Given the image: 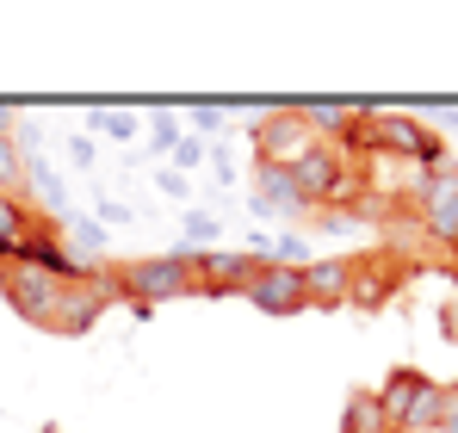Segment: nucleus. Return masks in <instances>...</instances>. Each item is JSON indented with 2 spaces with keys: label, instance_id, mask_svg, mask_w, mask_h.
Instances as JSON below:
<instances>
[{
  "label": "nucleus",
  "instance_id": "f257e3e1",
  "mask_svg": "<svg viewBox=\"0 0 458 433\" xmlns=\"http://www.w3.org/2000/svg\"><path fill=\"white\" fill-rule=\"evenodd\" d=\"M378 409H384V428L390 433H421V428H440V409H446V384L421 378V371H390L378 390Z\"/></svg>",
  "mask_w": 458,
  "mask_h": 433
},
{
  "label": "nucleus",
  "instance_id": "f03ea898",
  "mask_svg": "<svg viewBox=\"0 0 458 433\" xmlns=\"http://www.w3.org/2000/svg\"><path fill=\"white\" fill-rule=\"evenodd\" d=\"M118 297H131L137 310L167 303V297H199V285H192V254H186V248H174V254L124 260V267H118Z\"/></svg>",
  "mask_w": 458,
  "mask_h": 433
},
{
  "label": "nucleus",
  "instance_id": "7ed1b4c3",
  "mask_svg": "<svg viewBox=\"0 0 458 433\" xmlns=\"http://www.w3.org/2000/svg\"><path fill=\"white\" fill-rule=\"evenodd\" d=\"M69 279H56V273H44V267H31V260H19V254H0V291H6V303L25 316V322H38V328H50V316H56V297H63Z\"/></svg>",
  "mask_w": 458,
  "mask_h": 433
},
{
  "label": "nucleus",
  "instance_id": "20e7f679",
  "mask_svg": "<svg viewBox=\"0 0 458 433\" xmlns=\"http://www.w3.org/2000/svg\"><path fill=\"white\" fill-rule=\"evenodd\" d=\"M254 155L267 161V167H298L310 149L322 143L316 131H310V118L298 106H273V112H254Z\"/></svg>",
  "mask_w": 458,
  "mask_h": 433
},
{
  "label": "nucleus",
  "instance_id": "39448f33",
  "mask_svg": "<svg viewBox=\"0 0 458 433\" xmlns=\"http://www.w3.org/2000/svg\"><path fill=\"white\" fill-rule=\"evenodd\" d=\"M112 297H118V267H99V273H87V279H69L63 297H56L50 335H87V328L106 316Z\"/></svg>",
  "mask_w": 458,
  "mask_h": 433
},
{
  "label": "nucleus",
  "instance_id": "423d86ee",
  "mask_svg": "<svg viewBox=\"0 0 458 433\" xmlns=\"http://www.w3.org/2000/svg\"><path fill=\"white\" fill-rule=\"evenodd\" d=\"M248 211L254 216H310V192L298 186V174L292 167H267V161H254V192H248Z\"/></svg>",
  "mask_w": 458,
  "mask_h": 433
},
{
  "label": "nucleus",
  "instance_id": "0eeeda50",
  "mask_svg": "<svg viewBox=\"0 0 458 433\" xmlns=\"http://www.w3.org/2000/svg\"><path fill=\"white\" fill-rule=\"evenodd\" d=\"M242 297L267 316H298L310 310V291H304V273L298 267H254V279L242 285Z\"/></svg>",
  "mask_w": 458,
  "mask_h": 433
},
{
  "label": "nucleus",
  "instance_id": "6e6552de",
  "mask_svg": "<svg viewBox=\"0 0 458 433\" xmlns=\"http://www.w3.org/2000/svg\"><path fill=\"white\" fill-rule=\"evenodd\" d=\"M248 279H254V260L235 254V248H199L192 254V285H199V297H235Z\"/></svg>",
  "mask_w": 458,
  "mask_h": 433
},
{
  "label": "nucleus",
  "instance_id": "1a4fd4ad",
  "mask_svg": "<svg viewBox=\"0 0 458 433\" xmlns=\"http://www.w3.org/2000/svg\"><path fill=\"white\" fill-rule=\"evenodd\" d=\"M353 267H360V260H310V267H304L310 303H316V310L347 303V297H353Z\"/></svg>",
  "mask_w": 458,
  "mask_h": 433
},
{
  "label": "nucleus",
  "instance_id": "9d476101",
  "mask_svg": "<svg viewBox=\"0 0 458 433\" xmlns=\"http://www.w3.org/2000/svg\"><path fill=\"white\" fill-rule=\"evenodd\" d=\"M421 229H428L434 242L458 248V180H434V186L421 192Z\"/></svg>",
  "mask_w": 458,
  "mask_h": 433
},
{
  "label": "nucleus",
  "instance_id": "9b49d317",
  "mask_svg": "<svg viewBox=\"0 0 458 433\" xmlns=\"http://www.w3.org/2000/svg\"><path fill=\"white\" fill-rule=\"evenodd\" d=\"M56 223H63V242H69V254L81 260V273H99V267H106V242H112V235H106L93 216H75V211H63Z\"/></svg>",
  "mask_w": 458,
  "mask_h": 433
},
{
  "label": "nucleus",
  "instance_id": "f8f14e48",
  "mask_svg": "<svg viewBox=\"0 0 458 433\" xmlns=\"http://www.w3.org/2000/svg\"><path fill=\"white\" fill-rule=\"evenodd\" d=\"M38 223H44V211L31 199H0V254H19L38 235Z\"/></svg>",
  "mask_w": 458,
  "mask_h": 433
},
{
  "label": "nucleus",
  "instance_id": "ddd939ff",
  "mask_svg": "<svg viewBox=\"0 0 458 433\" xmlns=\"http://www.w3.org/2000/svg\"><path fill=\"white\" fill-rule=\"evenodd\" d=\"M248 260H254V267H298V273H304L316 254H310V242H304V235H254Z\"/></svg>",
  "mask_w": 458,
  "mask_h": 433
},
{
  "label": "nucleus",
  "instance_id": "4468645a",
  "mask_svg": "<svg viewBox=\"0 0 458 433\" xmlns=\"http://www.w3.org/2000/svg\"><path fill=\"white\" fill-rule=\"evenodd\" d=\"M25 199H31V205H44V211H63V174H56L44 155H31V161H25Z\"/></svg>",
  "mask_w": 458,
  "mask_h": 433
},
{
  "label": "nucleus",
  "instance_id": "2eb2a0df",
  "mask_svg": "<svg viewBox=\"0 0 458 433\" xmlns=\"http://www.w3.org/2000/svg\"><path fill=\"white\" fill-rule=\"evenodd\" d=\"M341 433H390V428H384V409H378V396H372V390H353V396H347Z\"/></svg>",
  "mask_w": 458,
  "mask_h": 433
},
{
  "label": "nucleus",
  "instance_id": "dca6fc26",
  "mask_svg": "<svg viewBox=\"0 0 458 433\" xmlns=\"http://www.w3.org/2000/svg\"><path fill=\"white\" fill-rule=\"evenodd\" d=\"M0 199H25V155L13 137H0Z\"/></svg>",
  "mask_w": 458,
  "mask_h": 433
},
{
  "label": "nucleus",
  "instance_id": "f3484780",
  "mask_svg": "<svg viewBox=\"0 0 458 433\" xmlns=\"http://www.w3.org/2000/svg\"><path fill=\"white\" fill-rule=\"evenodd\" d=\"M186 143V131H180V118L174 112H149V155H174V149Z\"/></svg>",
  "mask_w": 458,
  "mask_h": 433
},
{
  "label": "nucleus",
  "instance_id": "a211bd4d",
  "mask_svg": "<svg viewBox=\"0 0 458 433\" xmlns=\"http://www.w3.org/2000/svg\"><path fill=\"white\" fill-rule=\"evenodd\" d=\"M87 131H93V137L131 143V137H137V112H87Z\"/></svg>",
  "mask_w": 458,
  "mask_h": 433
},
{
  "label": "nucleus",
  "instance_id": "6ab92c4d",
  "mask_svg": "<svg viewBox=\"0 0 458 433\" xmlns=\"http://www.w3.org/2000/svg\"><path fill=\"white\" fill-rule=\"evenodd\" d=\"M224 106H192V112H186V124H192V137H199V143H205V137H211V131H224Z\"/></svg>",
  "mask_w": 458,
  "mask_h": 433
},
{
  "label": "nucleus",
  "instance_id": "aec40b11",
  "mask_svg": "<svg viewBox=\"0 0 458 433\" xmlns=\"http://www.w3.org/2000/svg\"><path fill=\"white\" fill-rule=\"evenodd\" d=\"M186 235L205 242V248H217V242H224V223H217L211 211H192V216H186Z\"/></svg>",
  "mask_w": 458,
  "mask_h": 433
},
{
  "label": "nucleus",
  "instance_id": "412c9836",
  "mask_svg": "<svg viewBox=\"0 0 458 433\" xmlns=\"http://www.w3.org/2000/svg\"><path fill=\"white\" fill-rule=\"evenodd\" d=\"M199 161H211V149L199 143V137H186V143L174 149V174H186V167H199Z\"/></svg>",
  "mask_w": 458,
  "mask_h": 433
},
{
  "label": "nucleus",
  "instance_id": "4be33fe9",
  "mask_svg": "<svg viewBox=\"0 0 458 433\" xmlns=\"http://www.w3.org/2000/svg\"><path fill=\"white\" fill-rule=\"evenodd\" d=\"M93 223H99V229H106V223H118V229H124V223H131V205H118V199H99V205H93Z\"/></svg>",
  "mask_w": 458,
  "mask_h": 433
},
{
  "label": "nucleus",
  "instance_id": "5701e85b",
  "mask_svg": "<svg viewBox=\"0 0 458 433\" xmlns=\"http://www.w3.org/2000/svg\"><path fill=\"white\" fill-rule=\"evenodd\" d=\"M155 186H161L167 199H186V174H174V167H161V174H155Z\"/></svg>",
  "mask_w": 458,
  "mask_h": 433
},
{
  "label": "nucleus",
  "instance_id": "b1692460",
  "mask_svg": "<svg viewBox=\"0 0 458 433\" xmlns=\"http://www.w3.org/2000/svg\"><path fill=\"white\" fill-rule=\"evenodd\" d=\"M440 433H458V384H446V409H440Z\"/></svg>",
  "mask_w": 458,
  "mask_h": 433
},
{
  "label": "nucleus",
  "instance_id": "393cba45",
  "mask_svg": "<svg viewBox=\"0 0 458 433\" xmlns=\"http://www.w3.org/2000/svg\"><path fill=\"white\" fill-rule=\"evenodd\" d=\"M69 161L75 167H93V137H69Z\"/></svg>",
  "mask_w": 458,
  "mask_h": 433
},
{
  "label": "nucleus",
  "instance_id": "a878e982",
  "mask_svg": "<svg viewBox=\"0 0 458 433\" xmlns=\"http://www.w3.org/2000/svg\"><path fill=\"white\" fill-rule=\"evenodd\" d=\"M13 118H19V106H0V137H13Z\"/></svg>",
  "mask_w": 458,
  "mask_h": 433
},
{
  "label": "nucleus",
  "instance_id": "bb28decb",
  "mask_svg": "<svg viewBox=\"0 0 458 433\" xmlns=\"http://www.w3.org/2000/svg\"><path fill=\"white\" fill-rule=\"evenodd\" d=\"M44 433H56V428H44Z\"/></svg>",
  "mask_w": 458,
  "mask_h": 433
}]
</instances>
